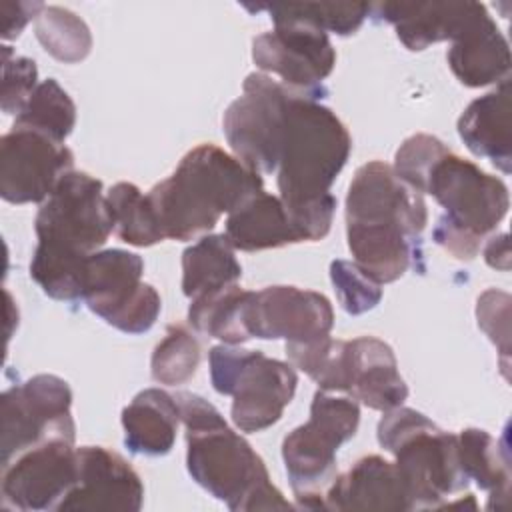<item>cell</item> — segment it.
<instances>
[{"label": "cell", "instance_id": "obj_1", "mask_svg": "<svg viewBox=\"0 0 512 512\" xmlns=\"http://www.w3.org/2000/svg\"><path fill=\"white\" fill-rule=\"evenodd\" d=\"M186 426V466L196 484L234 512L288 510L262 458L224 416L198 394H174Z\"/></svg>", "mask_w": 512, "mask_h": 512}, {"label": "cell", "instance_id": "obj_2", "mask_svg": "<svg viewBox=\"0 0 512 512\" xmlns=\"http://www.w3.org/2000/svg\"><path fill=\"white\" fill-rule=\"evenodd\" d=\"M262 190V176L214 144L192 148L148 200L164 238L192 240Z\"/></svg>", "mask_w": 512, "mask_h": 512}, {"label": "cell", "instance_id": "obj_3", "mask_svg": "<svg viewBox=\"0 0 512 512\" xmlns=\"http://www.w3.org/2000/svg\"><path fill=\"white\" fill-rule=\"evenodd\" d=\"M324 92L292 88L278 160V192L286 210L330 196V186L344 168L352 138L340 118L318 102Z\"/></svg>", "mask_w": 512, "mask_h": 512}, {"label": "cell", "instance_id": "obj_4", "mask_svg": "<svg viewBox=\"0 0 512 512\" xmlns=\"http://www.w3.org/2000/svg\"><path fill=\"white\" fill-rule=\"evenodd\" d=\"M378 442L394 454L412 510L448 508L468 486L458 460V438L412 408H392L378 422Z\"/></svg>", "mask_w": 512, "mask_h": 512}, {"label": "cell", "instance_id": "obj_5", "mask_svg": "<svg viewBox=\"0 0 512 512\" xmlns=\"http://www.w3.org/2000/svg\"><path fill=\"white\" fill-rule=\"evenodd\" d=\"M360 408L354 398L318 390L306 424L282 442V458L298 508L326 510V492L338 476L336 452L356 434Z\"/></svg>", "mask_w": 512, "mask_h": 512}, {"label": "cell", "instance_id": "obj_6", "mask_svg": "<svg viewBox=\"0 0 512 512\" xmlns=\"http://www.w3.org/2000/svg\"><path fill=\"white\" fill-rule=\"evenodd\" d=\"M210 378L216 392L232 396V422L242 432L276 424L298 384L290 364L232 344L210 350Z\"/></svg>", "mask_w": 512, "mask_h": 512}, {"label": "cell", "instance_id": "obj_7", "mask_svg": "<svg viewBox=\"0 0 512 512\" xmlns=\"http://www.w3.org/2000/svg\"><path fill=\"white\" fill-rule=\"evenodd\" d=\"M36 250L88 258L114 230L102 182L86 172H68L40 204L34 220Z\"/></svg>", "mask_w": 512, "mask_h": 512}, {"label": "cell", "instance_id": "obj_8", "mask_svg": "<svg viewBox=\"0 0 512 512\" xmlns=\"http://www.w3.org/2000/svg\"><path fill=\"white\" fill-rule=\"evenodd\" d=\"M246 8L266 10L274 22V30L252 40L254 64L264 72L280 76L286 86L324 92L320 84L336 64V52L328 34L298 14L292 2Z\"/></svg>", "mask_w": 512, "mask_h": 512}, {"label": "cell", "instance_id": "obj_9", "mask_svg": "<svg viewBox=\"0 0 512 512\" xmlns=\"http://www.w3.org/2000/svg\"><path fill=\"white\" fill-rule=\"evenodd\" d=\"M144 262L128 250H100L86 258L82 300L106 324L126 332H148L162 300L154 286L142 282Z\"/></svg>", "mask_w": 512, "mask_h": 512}, {"label": "cell", "instance_id": "obj_10", "mask_svg": "<svg viewBox=\"0 0 512 512\" xmlns=\"http://www.w3.org/2000/svg\"><path fill=\"white\" fill-rule=\"evenodd\" d=\"M72 390L66 380L54 374H36L2 394L0 412V460L2 466L20 452L48 442H74Z\"/></svg>", "mask_w": 512, "mask_h": 512}, {"label": "cell", "instance_id": "obj_11", "mask_svg": "<svg viewBox=\"0 0 512 512\" xmlns=\"http://www.w3.org/2000/svg\"><path fill=\"white\" fill-rule=\"evenodd\" d=\"M242 90V96L224 112V136L238 160L258 174H270L278 168L284 110L292 86L254 72L246 76Z\"/></svg>", "mask_w": 512, "mask_h": 512}, {"label": "cell", "instance_id": "obj_12", "mask_svg": "<svg viewBox=\"0 0 512 512\" xmlns=\"http://www.w3.org/2000/svg\"><path fill=\"white\" fill-rule=\"evenodd\" d=\"M446 210L442 216L464 232L484 238L508 212L506 184L474 162L446 152L430 170L426 190Z\"/></svg>", "mask_w": 512, "mask_h": 512}, {"label": "cell", "instance_id": "obj_13", "mask_svg": "<svg viewBox=\"0 0 512 512\" xmlns=\"http://www.w3.org/2000/svg\"><path fill=\"white\" fill-rule=\"evenodd\" d=\"M78 478L74 442L36 444L2 466V506L12 510H58Z\"/></svg>", "mask_w": 512, "mask_h": 512}, {"label": "cell", "instance_id": "obj_14", "mask_svg": "<svg viewBox=\"0 0 512 512\" xmlns=\"http://www.w3.org/2000/svg\"><path fill=\"white\" fill-rule=\"evenodd\" d=\"M72 168V150L36 130L12 126L0 140V194L10 204L44 202Z\"/></svg>", "mask_w": 512, "mask_h": 512}, {"label": "cell", "instance_id": "obj_15", "mask_svg": "<svg viewBox=\"0 0 512 512\" xmlns=\"http://www.w3.org/2000/svg\"><path fill=\"white\" fill-rule=\"evenodd\" d=\"M426 222L422 194L400 180L392 166L372 160L356 170L346 194V224L398 228L420 240Z\"/></svg>", "mask_w": 512, "mask_h": 512}, {"label": "cell", "instance_id": "obj_16", "mask_svg": "<svg viewBox=\"0 0 512 512\" xmlns=\"http://www.w3.org/2000/svg\"><path fill=\"white\" fill-rule=\"evenodd\" d=\"M246 318L252 338L262 340L314 342L330 336L334 326L330 300L296 286H268L252 292Z\"/></svg>", "mask_w": 512, "mask_h": 512}, {"label": "cell", "instance_id": "obj_17", "mask_svg": "<svg viewBox=\"0 0 512 512\" xmlns=\"http://www.w3.org/2000/svg\"><path fill=\"white\" fill-rule=\"evenodd\" d=\"M78 454V478L58 510H124L138 512L144 502V486L136 470L116 452L104 446H82Z\"/></svg>", "mask_w": 512, "mask_h": 512}, {"label": "cell", "instance_id": "obj_18", "mask_svg": "<svg viewBox=\"0 0 512 512\" xmlns=\"http://www.w3.org/2000/svg\"><path fill=\"white\" fill-rule=\"evenodd\" d=\"M326 510H412L406 486L394 462L382 456L356 460L338 474L326 492Z\"/></svg>", "mask_w": 512, "mask_h": 512}, {"label": "cell", "instance_id": "obj_19", "mask_svg": "<svg viewBox=\"0 0 512 512\" xmlns=\"http://www.w3.org/2000/svg\"><path fill=\"white\" fill-rule=\"evenodd\" d=\"M446 58L454 76L470 88L508 80L512 64L508 40L484 6L452 40Z\"/></svg>", "mask_w": 512, "mask_h": 512}, {"label": "cell", "instance_id": "obj_20", "mask_svg": "<svg viewBox=\"0 0 512 512\" xmlns=\"http://www.w3.org/2000/svg\"><path fill=\"white\" fill-rule=\"evenodd\" d=\"M482 8L478 2H382L376 16L390 22L408 50H424L440 40H454Z\"/></svg>", "mask_w": 512, "mask_h": 512}, {"label": "cell", "instance_id": "obj_21", "mask_svg": "<svg viewBox=\"0 0 512 512\" xmlns=\"http://www.w3.org/2000/svg\"><path fill=\"white\" fill-rule=\"evenodd\" d=\"M350 398L380 412L398 408L408 398V386L398 372L392 348L374 338L350 340Z\"/></svg>", "mask_w": 512, "mask_h": 512}, {"label": "cell", "instance_id": "obj_22", "mask_svg": "<svg viewBox=\"0 0 512 512\" xmlns=\"http://www.w3.org/2000/svg\"><path fill=\"white\" fill-rule=\"evenodd\" d=\"M458 134L466 148L488 158L504 174L512 164L510 136V82L504 80L494 92H488L468 104L458 120Z\"/></svg>", "mask_w": 512, "mask_h": 512}, {"label": "cell", "instance_id": "obj_23", "mask_svg": "<svg viewBox=\"0 0 512 512\" xmlns=\"http://www.w3.org/2000/svg\"><path fill=\"white\" fill-rule=\"evenodd\" d=\"M224 236L234 250L256 252L302 242L280 196L264 190L250 196L226 218Z\"/></svg>", "mask_w": 512, "mask_h": 512}, {"label": "cell", "instance_id": "obj_24", "mask_svg": "<svg viewBox=\"0 0 512 512\" xmlns=\"http://www.w3.org/2000/svg\"><path fill=\"white\" fill-rule=\"evenodd\" d=\"M180 410L176 398L160 388L138 392L122 410L124 444L134 454L164 456L176 442Z\"/></svg>", "mask_w": 512, "mask_h": 512}, {"label": "cell", "instance_id": "obj_25", "mask_svg": "<svg viewBox=\"0 0 512 512\" xmlns=\"http://www.w3.org/2000/svg\"><path fill=\"white\" fill-rule=\"evenodd\" d=\"M240 276L242 266L224 234L202 236L182 254V292L190 300L232 286Z\"/></svg>", "mask_w": 512, "mask_h": 512}, {"label": "cell", "instance_id": "obj_26", "mask_svg": "<svg viewBox=\"0 0 512 512\" xmlns=\"http://www.w3.org/2000/svg\"><path fill=\"white\" fill-rule=\"evenodd\" d=\"M456 438L464 476L488 492V508H504L510 494V460L506 448H500V444L480 428H466Z\"/></svg>", "mask_w": 512, "mask_h": 512}, {"label": "cell", "instance_id": "obj_27", "mask_svg": "<svg viewBox=\"0 0 512 512\" xmlns=\"http://www.w3.org/2000/svg\"><path fill=\"white\" fill-rule=\"evenodd\" d=\"M250 298L252 292L238 284L202 294L190 302L188 322L194 330L224 344H242L252 338L246 318Z\"/></svg>", "mask_w": 512, "mask_h": 512}, {"label": "cell", "instance_id": "obj_28", "mask_svg": "<svg viewBox=\"0 0 512 512\" xmlns=\"http://www.w3.org/2000/svg\"><path fill=\"white\" fill-rule=\"evenodd\" d=\"M288 360L308 374L320 390L346 392L350 382V340L330 336L314 342H286Z\"/></svg>", "mask_w": 512, "mask_h": 512}, {"label": "cell", "instance_id": "obj_29", "mask_svg": "<svg viewBox=\"0 0 512 512\" xmlns=\"http://www.w3.org/2000/svg\"><path fill=\"white\" fill-rule=\"evenodd\" d=\"M114 232L130 246H152L164 240L148 194L130 182H118L106 192Z\"/></svg>", "mask_w": 512, "mask_h": 512}, {"label": "cell", "instance_id": "obj_30", "mask_svg": "<svg viewBox=\"0 0 512 512\" xmlns=\"http://www.w3.org/2000/svg\"><path fill=\"white\" fill-rule=\"evenodd\" d=\"M74 124L76 106L54 78H48L36 86L14 120V126L36 130L62 144L70 136Z\"/></svg>", "mask_w": 512, "mask_h": 512}, {"label": "cell", "instance_id": "obj_31", "mask_svg": "<svg viewBox=\"0 0 512 512\" xmlns=\"http://www.w3.org/2000/svg\"><path fill=\"white\" fill-rule=\"evenodd\" d=\"M36 38L50 56L64 64L84 60L92 48V34L86 22L60 6H44L36 18Z\"/></svg>", "mask_w": 512, "mask_h": 512}, {"label": "cell", "instance_id": "obj_32", "mask_svg": "<svg viewBox=\"0 0 512 512\" xmlns=\"http://www.w3.org/2000/svg\"><path fill=\"white\" fill-rule=\"evenodd\" d=\"M200 364V344L182 324L168 328L162 342L154 348L150 372L158 384L178 386L188 382Z\"/></svg>", "mask_w": 512, "mask_h": 512}, {"label": "cell", "instance_id": "obj_33", "mask_svg": "<svg viewBox=\"0 0 512 512\" xmlns=\"http://www.w3.org/2000/svg\"><path fill=\"white\" fill-rule=\"evenodd\" d=\"M450 148L430 134H414L406 138L394 156V172L408 186L424 194L426 180L432 166L446 154Z\"/></svg>", "mask_w": 512, "mask_h": 512}, {"label": "cell", "instance_id": "obj_34", "mask_svg": "<svg viewBox=\"0 0 512 512\" xmlns=\"http://www.w3.org/2000/svg\"><path fill=\"white\" fill-rule=\"evenodd\" d=\"M330 280L340 306L352 316L376 308V304L382 300L380 284L354 260H334L330 264Z\"/></svg>", "mask_w": 512, "mask_h": 512}, {"label": "cell", "instance_id": "obj_35", "mask_svg": "<svg viewBox=\"0 0 512 512\" xmlns=\"http://www.w3.org/2000/svg\"><path fill=\"white\" fill-rule=\"evenodd\" d=\"M38 68L26 56H14L10 46H2V112L20 114L32 92L36 90Z\"/></svg>", "mask_w": 512, "mask_h": 512}, {"label": "cell", "instance_id": "obj_36", "mask_svg": "<svg viewBox=\"0 0 512 512\" xmlns=\"http://www.w3.org/2000/svg\"><path fill=\"white\" fill-rule=\"evenodd\" d=\"M292 6L324 32H334L338 36L354 34L372 8L364 2H292Z\"/></svg>", "mask_w": 512, "mask_h": 512}, {"label": "cell", "instance_id": "obj_37", "mask_svg": "<svg viewBox=\"0 0 512 512\" xmlns=\"http://www.w3.org/2000/svg\"><path fill=\"white\" fill-rule=\"evenodd\" d=\"M478 326L498 346L502 366L508 370L510 356V296L500 290H486L476 304Z\"/></svg>", "mask_w": 512, "mask_h": 512}, {"label": "cell", "instance_id": "obj_38", "mask_svg": "<svg viewBox=\"0 0 512 512\" xmlns=\"http://www.w3.org/2000/svg\"><path fill=\"white\" fill-rule=\"evenodd\" d=\"M432 238L438 246H442L446 252H450L458 260H472L480 250V238L464 232L462 228L448 222L444 216L438 218Z\"/></svg>", "mask_w": 512, "mask_h": 512}, {"label": "cell", "instance_id": "obj_39", "mask_svg": "<svg viewBox=\"0 0 512 512\" xmlns=\"http://www.w3.org/2000/svg\"><path fill=\"white\" fill-rule=\"evenodd\" d=\"M2 38L12 40L18 38L24 26L44 10L42 2H2Z\"/></svg>", "mask_w": 512, "mask_h": 512}, {"label": "cell", "instance_id": "obj_40", "mask_svg": "<svg viewBox=\"0 0 512 512\" xmlns=\"http://www.w3.org/2000/svg\"><path fill=\"white\" fill-rule=\"evenodd\" d=\"M484 260L488 266L508 272L510 270V242L508 234L502 232L498 236H492L484 246Z\"/></svg>", "mask_w": 512, "mask_h": 512}]
</instances>
